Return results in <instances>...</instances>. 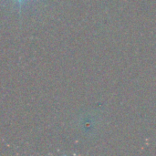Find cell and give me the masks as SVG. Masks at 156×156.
<instances>
[{
  "instance_id": "cell-1",
  "label": "cell",
  "mask_w": 156,
  "mask_h": 156,
  "mask_svg": "<svg viewBox=\"0 0 156 156\" xmlns=\"http://www.w3.org/2000/svg\"><path fill=\"white\" fill-rule=\"evenodd\" d=\"M16 1H19V2H21V1H24V0H16Z\"/></svg>"
}]
</instances>
